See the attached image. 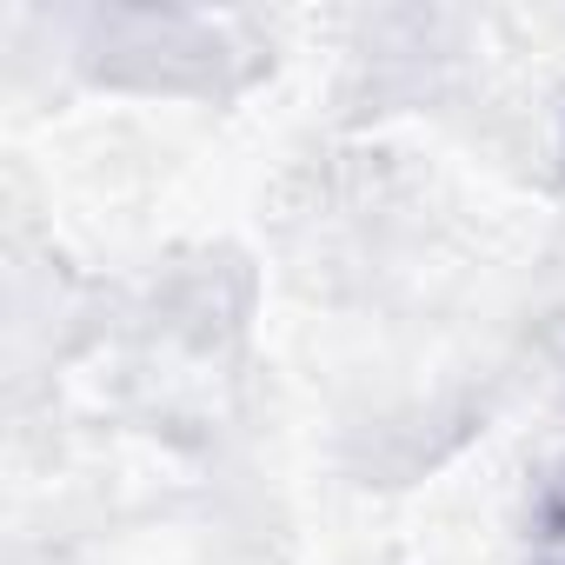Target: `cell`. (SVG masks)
Wrapping results in <instances>:
<instances>
[{"label": "cell", "instance_id": "obj_1", "mask_svg": "<svg viewBox=\"0 0 565 565\" xmlns=\"http://www.w3.org/2000/svg\"><path fill=\"white\" fill-rule=\"evenodd\" d=\"M94 67L120 87H160V94H206L226 87V28L173 8H127V14H94L87 41Z\"/></svg>", "mask_w": 565, "mask_h": 565}, {"label": "cell", "instance_id": "obj_2", "mask_svg": "<svg viewBox=\"0 0 565 565\" xmlns=\"http://www.w3.org/2000/svg\"><path fill=\"white\" fill-rule=\"evenodd\" d=\"M539 532H565V452H558L552 472H545V492H539Z\"/></svg>", "mask_w": 565, "mask_h": 565}, {"label": "cell", "instance_id": "obj_3", "mask_svg": "<svg viewBox=\"0 0 565 565\" xmlns=\"http://www.w3.org/2000/svg\"><path fill=\"white\" fill-rule=\"evenodd\" d=\"M532 565H565V532H532Z\"/></svg>", "mask_w": 565, "mask_h": 565}]
</instances>
